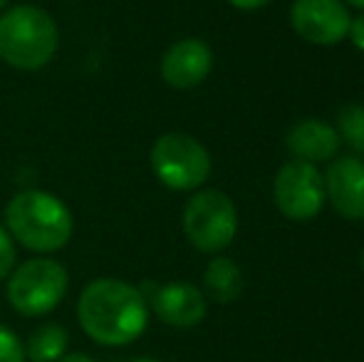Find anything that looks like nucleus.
I'll list each match as a JSON object with an SVG mask.
<instances>
[{
	"label": "nucleus",
	"mask_w": 364,
	"mask_h": 362,
	"mask_svg": "<svg viewBox=\"0 0 364 362\" xmlns=\"http://www.w3.org/2000/svg\"><path fill=\"white\" fill-rule=\"evenodd\" d=\"M77 323L97 345H132L146 330V295L127 280L95 278L77 298Z\"/></svg>",
	"instance_id": "nucleus-1"
},
{
	"label": "nucleus",
	"mask_w": 364,
	"mask_h": 362,
	"mask_svg": "<svg viewBox=\"0 0 364 362\" xmlns=\"http://www.w3.org/2000/svg\"><path fill=\"white\" fill-rule=\"evenodd\" d=\"M5 228L28 251L55 253L68 246L75 226L63 198L43 188H25L5 206Z\"/></svg>",
	"instance_id": "nucleus-2"
},
{
	"label": "nucleus",
	"mask_w": 364,
	"mask_h": 362,
	"mask_svg": "<svg viewBox=\"0 0 364 362\" xmlns=\"http://www.w3.org/2000/svg\"><path fill=\"white\" fill-rule=\"evenodd\" d=\"M58 48L60 30L48 10L23 3L0 15V60L13 70H43L53 63Z\"/></svg>",
	"instance_id": "nucleus-3"
},
{
	"label": "nucleus",
	"mask_w": 364,
	"mask_h": 362,
	"mask_svg": "<svg viewBox=\"0 0 364 362\" xmlns=\"http://www.w3.org/2000/svg\"><path fill=\"white\" fill-rule=\"evenodd\" d=\"M68 268L55 258H30L8 278V303L18 315L43 318L63 303L68 293Z\"/></svg>",
	"instance_id": "nucleus-4"
},
{
	"label": "nucleus",
	"mask_w": 364,
	"mask_h": 362,
	"mask_svg": "<svg viewBox=\"0 0 364 362\" xmlns=\"http://www.w3.org/2000/svg\"><path fill=\"white\" fill-rule=\"evenodd\" d=\"M181 223L188 243L196 251L218 253L235 238L238 211L228 193L218 188H203L186 201Z\"/></svg>",
	"instance_id": "nucleus-5"
},
{
	"label": "nucleus",
	"mask_w": 364,
	"mask_h": 362,
	"mask_svg": "<svg viewBox=\"0 0 364 362\" xmlns=\"http://www.w3.org/2000/svg\"><path fill=\"white\" fill-rule=\"evenodd\" d=\"M151 171L166 188L193 191L211 174V154L198 139L181 132L161 134L151 147Z\"/></svg>",
	"instance_id": "nucleus-6"
},
{
	"label": "nucleus",
	"mask_w": 364,
	"mask_h": 362,
	"mask_svg": "<svg viewBox=\"0 0 364 362\" xmlns=\"http://www.w3.org/2000/svg\"><path fill=\"white\" fill-rule=\"evenodd\" d=\"M275 206L292 221H310L325 206V176L310 161H288L273 181Z\"/></svg>",
	"instance_id": "nucleus-7"
},
{
	"label": "nucleus",
	"mask_w": 364,
	"mask_h": 362,
	"mask_svg": "<svg viewBox=\"0 0 364 362\" xmlns=\"http://www.w3.org/2000/svg\"><path fill=\"white\" fill-rule=\"evenodd\" d=\"M290 23L312 45H337L350 33V10L342 0H295Z\"/></svg>",
	"instance_id": "nucleus-8"
},
{
	"label": "nucleus",
	"mask_w": 364,
	"mask_h": 362,
	"mask_svg": "<svg viewBox=\"0 0 364 362\" xmlns=\"http://www.w3.org/2000/svg\"><path fill=\"white\" fill-rule=\"evenodd\" d=\"M213 50L198 38L173 43L161 58V78L173 90H193L211 75Z\"/></svg>",
	"instance_id": "nucleus-9"
},
{
	"label": "nucleus",
	"mask_w": 364,
	"mask_h": 362,
	"mask_svg": "<svg viewBox=\"0 0 364 362\" xmlns=\"http://www.w3.org/2000/svg\"><path fill=\"white\" fill-rule=\"evenodd\" d=\"M151 310L161 323L171 325V328H193L206 318L208 298L203 295L201 288L191 283H166L154 288Z\"/></svg>",
	"instance_id": "nucleus-10"
},
{
	"label": "nucleus",
	"mask_w": 364,
	"mask_h": 362,
	"mask_svg": "<svg viewBox=\"0 0 364 362\" xmlns=\"http://www.w3.org/2000/svg\"><path fill=\"white\" fill-rule=\"evenodd\" d=\"M325 193L340 216L350 221L364 218V164L355 156L332 161L325 174Z\"/></svg>",
	"instance_id": "nucleus-11"
},
{
	"label": "nucleus",
	"mask_w": 364,
	"mask_h": 362,
	"mask_svg": "<svg viewBox=\"0 0 364 362\" xmlns=\"http://www.w3.org/2000/svg\"><path fill=\"white\" fill-rule=\"evenodd\" d=\"M340 137L335 127H330L322 119H302L297 122L288 134V149L295 154V159L302 161H327L340 149Z\"/></svg>",
	"instance_id": "nucleus-12"
},
{
	"label": "nucleus",
	"mask_w": 364,
	"mask_h": 362,
	"mask_svg": "<svg viewBox=\"0 0 364 362\" xmlns=\"http://www.w3.org/2000/svg\"><path fill=\"white\" fill-rule=\"evenodd\" d=\"M203 290L206 298H211L218 305H228L243 293V271L238 263L230 261L225 256H218L208 261L206 271H203Z\"/></svg>",
	"instance_id": "nucleus-13"
},
{
	"label": "nucleus",
	"mask_w": 364,
	"mask_h": 362,
	"mask_svg": "<svg viewBox=\"0 0 364 362\" xmlns=\"http://www.w3.org/2000/svg\"><path fill=\"white\" fill-rule=\"evenodd\" d=\"M70 335L63 325L45 323L30 333L25 343V358L30 362H58L63 355H68Z\"/></svg>",
	"instance_id": "nucleus-14"
},
{
	"label": "nucleus",
	"mask_w": 364,
	"mask_h": 362,
	"mask_svg": "<svg viewBox=\"0 0 364 362\" xmlns=\"http://www.w3.org/2000/svg\"><path fill=\"white\" fill-rule=\"evenodd\" d=\"M337 137L355 151H364V107L350 105L337 115Z\"/></svg>",
	"instance_id": "nucleus-15"
},
{
	"label": "nucleus",
	"mask_w": 364,
	"mask_h": 362,
	"mask_svg": "<svg viewBox=\"0 0 364 362\" xmlns=\"http://www.w3.org/2000/svg\"><path fill=\"white\" fill-rule=\"evenodd\" d=\"M25 345L10 328L0 325V362H25Z\"/></svg>",
	"instance_id": "nucleus-16"
},
{
	"label": "nucleus",
	"mask_w": 364,
	"mask_h": 362,
	"mask_svg": "<svg viewBox=\"0 0 364 362\" xmlns=\"http://www.w3.org/2000/svg\"><path fill=\"white\" fill-rule=\"evenodd\" d=\"M18 261V251H15V241L8 233V228L0 226V280H5L15 268Z\"/></svg>",
	"instance_id": "nucleus-17"
},
{
	"label": "nucleus",
	"mask_w": 364,
	"mask_h": 362,
	"mask_svg": "<svg viewBox=\"0 0 364 362\" xmlns=\"http://www.w3.org/2000/svg\"><path fill=\"white\" fill-rule=\"evenodd\" d=\"M347 35L352 38V45L364 53V15H360V18L352 20V23H350V33H347Z\"/></svg>",
	"instance_id": "nucleus-18"
},
{
	"label": "nucleus",
	"mask_w": 364,
	"mask_h": 362,
	"mask_svg": "<svg viewBox=\"0 0 364 362\" xmlns=\"http://www.w3.org/2000/svg\"><path fill=\"white\" fill-rule=\"evenodd\" d=\"M228 3L238 10H260L268 3H273V0H228Z\"/></svg>",
	"instance_id": "nucleus-19"
},
{
	"label": "nucleus",
	"mask_w": 364,
	"mask_h": 362,
	"mask_svg": "<svg viewBox=\"0 0 364 362\" xmlns=\"http://www.w3.org/2000/svg\"><path fill=\"white\" fill-rule=\"evenodd\" d=\"M58 362H95L90 358V355H85V353H70V355H63Z\"/></svg>",
	"instance_id": "nucleus-20"
},
{
	"label": "nucleus",
	"mask_w": 364,
	"mask_h": 362,
	"mask_svg": "<svg viewBox=\"0 0 364 362\" xmlns=\"http://www.w3.org/2000/svg\"><path fill=\"white\" fill-rule=\"evenodd\" d=\"M345 3H350L352 8H360V10H364V0H345Z\"/></svg>",
	"instance_id": "nucleus-21"
},
{
	"label": "nucleus",
	"mask_w": 364,
	"mask_h": 362,
	"mask_svg": "<svg viewBox=\"0 0 364 362\" xmlns=\"http://www.w3.org/2000/svg\"><path fill=\"white\" fill-rule=\"evenodd\" d=\"M132 362H159V360H154V358H136V360H132Z\"/></svg>",
	"instance_id": "nucleus-22"
},
{
	"label": "nucleus",
	"mask_w": 364,
	"mask_h": 362,
	"mask_svg": "<svg viewBox=\"0 0 364 362\" xmlns=\"http://www.w3.org/2000/svg\"><path fill=\"white\" fill-rule=\"evenodd\" d=\"M8 8V0H0V10H5Z\"/></svg>",
	"instance_id": "nucleus-23"
},
{
	"label": "nucleus",
	"mask_w": 364,
	"mask_h": 362,
	"mask_svg": "<svg viewBox=\"0 0 364 362\" xmlns=\"http://www.w3.org/2000/svg\"><path fill=\"white\" fill-rule=\"evenodd\" d=\"M360 266H362V271H364V248H362V256H360Z\"/></svg>",
	"instance_id": "nucleus-24"
}]
</instances>
